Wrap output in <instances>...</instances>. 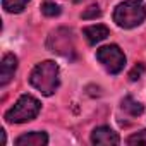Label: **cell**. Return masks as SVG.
I'll return each instance as SVG.
<instances>
[{
  "mask_svg": "<svg viewBox=\"0 0 146 146\" xmlns=\"http://www.w3.org/2000/svg\"><path fill=\"white\" fill-rule=\"evenodd\" d=\"M83 35L86 36L88 43L96 45V43L103 41V40L110 35V31H108V28H107V26H103V24H93V26L84 28V29H83Z\"/></svg>",
  "mask_w": 146,
  "mask_h": 146,
  "instance_id": "9c48e42d",
  "label": "cell"
},
{
  "mask_svg": "<svg viewBox=\"0 0 146 146\" xmlns=\"http://www.w3.org/2000/svg\"><path fill=\"white\" fill-rule=\"evenodd\" d=\"M41 12H43L46 17H55V16H58V14L62 12V9H60V5H58V4L46 0V2H43V4H41Z\"/></svg>",
  "mask_w": 146,
  "mask_h": 146,
  "instance_id": "7c38bea8",
  "label": "cell"
},
{
  "mask_svg": "<svg viewBox=\"0 0 146 146\" xmlns=\"http://www.w3.org/2000/svg\"><path fill=\"white\" fill-rule=\"evenodd\" d=\"M91 143L93 144H105V146H110V144H119L120 143V137L115 131H112L110 127L107 125H102V127H96L91 134Z\"/></svg>",
  "mask_w": 146,
  "mask_h": 146,
  "instance_id": "52a82bcc",
  "label": "cell"
},
{
  "mask_svg": "<svg viewBox=\"0 0 146 146\" xmlns=\"http://www.w3.org/2000/svg\"><path fill=\"white\" fill-rule=\"evenodd\" d=\"M144 70H146L144 64H143V62H137V64L132 67V70L129 72V79H131V81H137V79H141L143 74H144Z\"/></svg>",
  "mask_w": 146,
  "mask_h": 146,
  "instance_id": "5bb4252c",
  "label": "cell"
},
{
  "mask_svg": "<svg viewBox=\"0 0 146 146\" xmlns=\"http://www.w3.org/2000/svg\"><path fill=\"white\" fill-rule=\"evenodd\" d=\"M60 70L58 65L52 60H45L41 64H38L33 70H31V76H29V83L33 88H36L41 95L45 96H52L58 84H60Z\"/></svg>",
  "mask_w": 146,
  "mask_h": 146,
  "instance_id": "6da1fadb",
  "label": "cell"
},
{
  "mask_svg": "<svg viewBox=\"0 0 146 146\" xmlns=\"http://www.w3.org/2000/svg\"><path fill=\"white\" fill-rule=\"evenodd\" d=\"M17 146H46L48 144V136L46 132H40V131H33L28 134H23L16 139Z\"/></svg>",
  "mask_w": 146,
  "mask_h": 146,
  "instance_id": "ba28073f",
  "label": "cell"
},
{
  "mask_svg": "<svg viewBox=\"0 0 146 146\" xmlns=\"http://www.w3.org/2000/svg\"><path fill=\"white\" fill-rule=\"evenodd\" d=\"M146 19V5L143 0H125L113 11V21L119 28L131 29L143 24Z\"/></svg>",
  "mask_w": 146,
  "mask_h": 146,
  "instance_id": "7a4b0ae2",
  "label": "cell"
},
{
  "mask_svg": "<svg viewBox=\"0 0 146 146\" xmlns=\"http://www.w3.org/2000/svg\"><path fill=\"white\" fill-rule=\"evenodd\" d=\"M29 0H2V7L11 14H19L24 11Z\"/></svg>",
  "mask_w": 146,
  "mask_h": 146,
  "instance_id": "8fae6325",
  "label": "cell"
},
{
  "mask_svg": "<svg viewBox=\"0 0 146 146\" xmlns=\"http://www.w3.org/2000/svg\"><path fill=\"white\" fill-rule=\"evenodd\" d=\"M96 58L110 74H119L125 67V55L117 45H107V46L98 48Z\"/></svg>",
  "mask_w": 146,
  "mask_h": 146,
  "instance_id": "277c9868",
  "label": "cell"
},
{
  "mask_svg": "<svg viewBox=\"0 0 146 146\" xmlns=\"http://www.w3.org/2000/svg\"><path fill=\"white\" fill-rule=\"evenodd\" d=\"M17 69V57L14 53H5L0 64V86H7L14 78V72Z\"/></svg>",
  "mask_w": 146,
  "mask_h": 146,
  "instance_id": "8992f818",
  "label": "cell"
},
{
  "mask_svg": "<svg viewBox=\"0 0 146 146\" xmlns=\"http://www.w3.org/2000/svg\"><path fill=\"white\" fill-rule=\"evenodd\" d=\"M46 46L50 52L64 55V57H70L74 53V38H72V31L70 29H57L48 36Z\"/></svg>",
  "mask_w": 146,
  "mask_h": 146,
  "instance_id": "5b68a950",
  "label": "cell"
},
{
  "mask_svg": "<svg viewBox=\"0 0 146 146\" xmlns=\"http://www.w3.org/2000/svg\"><path fill=\"white\" fill-rule=\"evenodd\" d=\"M40 102L31 96V95H23L16 105L5 112V120L9 124H24V122H29L33 119H36V115L40 113Z\"/></svg>",
  "mask_w": 146,
  "mask_h": 146,
  "instance_id": "3957f363",
  "label": "cell"
},
{
  "mask_svg": "<svg viewBox=\"0 0 146 146\" xmlns=\"http://www.w3.org/2000/svg\"><path fill=\"white\" fill-rule=\"evenodd\" d=\"M127 144H131V146H136V144H146V129H143V131H139V132H134V134H131L129 137H127V141H125Z\"/></svg>",
  "mask_w": 146,
  "mask_h": 146,
  "instance_id": "4fadbf2b",
  "label": "cell"
},
{
  "mask_svg": "<svg viewBox=\"0 0 146 146\" xmlns=\"http://www.w3.org/2000/svg\"><path fill=\"white\" fill-rule=\"evenodd\" d=\"M98 16H102V11L98 9V5H91V7H88V11H84L83 12V19H95V17H98Z\"/></svg>",
  "mask_w": 146,
  "mask_h": 146,
  "instance_id": "9a60e30c",
  "label": "cell"
},
{
  "mask_svg": "<svg viewBox=\"0 0 146 146\" xmlns=\"http://www.w3.org/2000/svg\"><path fill=\"white\" fill-rule=\"evenodd\" d=\"M122 110L127 112V113L132 115V117H137V115L143 113V105H141L139 102H136L132 96H125V98L122 100Z\"/></svg>",
  "mask_w": 146,
  "mask_h": 146,
  "instance_id": "30bf717a",
  "label": "cell"
}]
</instances>
